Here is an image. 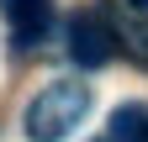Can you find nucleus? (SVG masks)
I'll return each mask as SVG.
<instances>
[{"label":"nucleus","instance_id":"f257e3e1","mask_svg":"<svg viewBox=\"0 0 148 142\" xmlns=\"http://www.w3.org/2000/svg\"><path fill=\"white\" fill-rule=\"evenodd\" d=\"M85 116H90V90L79 79H53L27 105V137L32 142H64Z\"/></svg>","mask_w":148,"mask_h":142},{"label":"nucleus","instance_id":"f03ea898","mask_svg":"<svg viewBox=\"0 0 148 142\" xmlns=\"http://www.w3.org/2000/svg\"><path fill=\"white\" fill-rule=\"evenodd\" d=\"M69 58L79 68H106L116 58V32H111V21L101 11H79L69 21Z\"/></svg>","mask_w":148,"mask_h":142},{"label":"nucleus","instance_id":"7ed1b4c3","mask_svg":"<svg viewBox=\"0 0 148 142\" xmlns=\"http://www.w3.org/2000/svg\"><path fill=\"white\" fill-rule=\"evenodd\" d=\"M0 11H5V21H11L16 47L42 42L48 26H53V0H0Z\"/></svg>","mask_w":148,"mask_h":142},{"label":"nucleus","instance_id":"20e7f679","mask_svg":"<svg viewBox=\"0 0 148 142\" xmlns=\"http://www.w3.org/2000/svg\"><path fill=\"white\" fill-rule=\"evenodd\" d=\"M106 142H148V105H116L106 121Z\"/></svg>","mask_w":148,"mask_h":142},{"label":"nucleus","instance_id":"39448f33","mask_svg":"<svg viewBox=\"0 0 148 142\" xmlns=\"http://www.w3.org/2000/svg\"><path fill=\"white\" fill-rule=\"evenodd\" d=\"M132 47H138V58L148 63V21H138V26H132Z\"/></svg>","mask_w":148,"mask_h":142},{"label":"nucleus","instance_id":"423d86ee","mask_svg":"<svg viewBox=\"0 0 148 142\" xmlns=\"http://www.w3.org/2000/svg\"><path fill=\"white\" fill-rule=\"evenodd\" d=\"M127 5H138V11H148V0H127Z\"/></svg>","mask_w":148,"mask_h":142}]
</instances>
